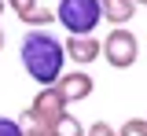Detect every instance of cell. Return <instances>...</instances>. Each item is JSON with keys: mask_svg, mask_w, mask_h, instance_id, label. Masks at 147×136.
I'll return each mask as SVG.
<instances>
[{"mask_svg": "<svg viewBox=\"0 0 147 136\" xmlns=\"http://www.w3.org/2000/svg\"><path fill=\"white\" fill-rule=\"evenodd\" d=\"M18 59H22L26 74L40 88H52L55 81L63 77V66H66L63 40L55 37V33H48V30H26V37L18 44Z\"/></svg>", "mask_w": 147, "mask_h": 136, "instance_id": "cell-1", "label": "cell"}, {"mask_svg": "<svg viewBox=\"0 0 147 136\" xmlns=\"http://www.w3.org/2000/svg\"><path fill=\"white\" fill-rule=\"evenodd\" d=\"M66 114V103L55 96V88H40L33 96V103L22 110V121H18V129L22 136H52L55 121Z\"/></svg>", "mask_w": 147, "mask_h": 136, "instance_id": "cell-2", "label": "cell"}, {"mask_svg": "<svg viewBox=\"0 0 147 136\" xmlns=\"http://www.w3.org/2000/svg\"><path fill=\"white\" fill-rule=\"evenodd\" d=\"M59 26L70 37H92V30L103 22L99 15V0H59V7L52 11Z\"/></svg>", "mask_w": 147, "mask_h": 136, "instance_id": "cell-3", "label": "cell"}, {"mask_svg": "<svg viewBox=\"0 0 147 136\" xmlns=\"http://www.w3.org/2000/svg\"><path fill=\"white\" fill-rule=\"evenodd\" d=\"M99 55L107 59L114 70H129L136 59H140V40H136V33L132 30H110L107 37L99 40Z\"/></svg>", "mask_w": 147, "mask_h": 136, "instance_id": "cell-4", "label": "cell"}, {"mask_svg": "<svg viewBox=\"0 0 147 136\" xmlns=\"http://www.w3.org/2000/svg\"><path fill=\"white\" fill-rule=\"evenodd\" d=\"M52 88H55V96L70 107V103H81V99H88V96H92L96 81H92V74H85V70H70V74L63 70V77L55 81Z\"/></svg>", "mask_w": 147, "mask_h": 136, "instance_id": "cell-5", "label": "cell"}, {"mask_svg": "<svg viewBox=\"0 0 147 136\" xmlns=\"http://www.w3.org/2000/svg\"><path fill=\"white\" fill-rule=\"evenodd\" d=\"M63 55H66V63L88 66V63L99 59V40L96 37H66L63 40Z\"/></svg>", "mask_w": 147, "mask_h": 136, "instance_id": "cell-6", "label": "cell"}, {"mask_svg": "<svg viewBox=\"0 0 147 136\" xmlns=\"http://www.w3.org/2000/svg\"><path fill=\"white\" fill-rule=\"evenodd\" d=\"M4 4L18 15V22H26V26H33V30H40V26H48V22L55 19L40 0H4Z\"/></svg>", "mask_w": 147, "mask_h": 136, "instance_id": "cell-7", "label": "cell"}, {"mask_svg": "<svg viewBox=\"0 0 147 136\" xmlns=\"http://www.w3.org/2000/svg\"><path fill=\"white\" fill-rule=\"evenodd\" d=\"M99 15L118 30V26H125V22L136 15V4H132V0H99Z\"/></svg>", "mask_w": 147, "mask_h": 136, "instance_id": "cell-8", "label": "cell"}, {"mask_svg": "<svg viewBox=\"0 0 147 136\" xmlns=\"http://www.w3.org/2000/svg\"><path fill=\"white\" fill-rule=\"evenodd\" d=\"M52 136H85V125H81V121H77L74 114H63L59 121H55Z\"/></svg>", "mask_w": 147, "mask_h": 136, "instance_id": "cell-9", "label": "cell"}, {"mask_svg": "<svg viewBox=\"0 0 147 136\" xmlns=\"http://www.w3.org/2000/svg\"><path fill=\"white\" fill-rule=\"evenodd\" d=\"M114 136H147V121L144 118H129V121H121V129Z\"/></svg>", "mask_w": 147, "mask_h": 136, "instance_id": "cell-10", "label": "cell"}, {"mask_svg": "<svg viewBox=\"0 0 147 136\" xmlns=\"http://www.w3.org/2000/svg\"><path fill=\"white\" fill-rule=\"evenodd\" d=\"M85 136H114V125H110V121H92Z\"/></svg>", "mask_w": 147, "mask_h": 136, "instance_id": "cell-11", "label": "cell"}, {"mask_svg": "<svg viewBox=\"0 0 147 136\" xmlns=\"http://www.w3.org/2000/svg\"><path fill=\"white\" fill-rule=\"evenodd\" d=\"M0 136H22V129H18L15 118H0Z\"/></svg>", "mask_w": 147, "mask_h": 136, "instance_id": "cell-12", "label": "cell"}, {"mask_svg": "<svg viewBox=\"0 0 147 136\" xmlns=\"http://www.w3.org/2000/svg\"><path fill=\"white\" fill-rule=\"evenodd\" d=\"M4 7H7V4H4V0H0V15H4Z\"/></svg>", "mask_w": 147, "mask_h": 136, "instance_id": "cell-13", "label": "cell"}, {"mask_svg": "<svg viewBox=\"0 0 147 136\" xmlns=\"http://www.w3.org/2000/svg\"><path fill=\"white\" fill-rule=\"evenodd\" d=\"M0 48H4V30H0Z\"/></svg>", "mask_w": 147, "mask_h": 136, "instance_id": "cell-14", "label": "cell"}, {"mask_svg": "<svg viewBox=\"0 0 147 136\" xmlns=\"http://www.w3.org/2000/svg\"><path fill=\"white\" fill-rule=\"evenodd\" d=\"M132 4H147V0H132Z\"/></svg>", "mask_w": 147, "mask_h": 136, "instance_id": "cell-15", "label": "cell"}, {"mask_svg": "<svg viewBox=\"0 0 147 136\" xmlns=\"http://www.w3.org/2000/svg\"><path fill=\"white\" fill-rule=\"evenodd\" d=\"M144 121H147V118H144Z\"/></svg>", "mask_w": 147, "mask_h": 136, "instance_id": "cell-16", "label": "cell"}]
</instances>
